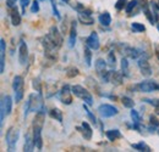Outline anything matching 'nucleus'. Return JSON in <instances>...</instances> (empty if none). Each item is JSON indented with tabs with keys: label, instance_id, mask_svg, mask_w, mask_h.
I'll return each instance as SVG.
<instances>
[{
	"label": "nucleus",
	"instance_id": "nucleus-4",
	"mask_svg": "<svg viewBox=\"0 0 159 152\" xmlns=\"http://www.w3.org/2000/svg\"><path fill=\"white\" fill-rule=\"evenodd\" d=\"M23 85H25V82H23V78L22 77L16 76L14 78L12 89L15 91V101L16 102H20L21 100L23 99Z\"/></svg>",
	"mask_w": 159,
	"mask_h": 152
},
{
	"label": "nucleus",
	"instance_id": "nucleus-24",
	"mask_svg": "<svg viewBox=\"0 0 159 152\" xmlns=\"http://www.w3.org/2000/svg\"><path fill=\"white\" fill-rule=\"evenodd\" d=\"M107 137H108V140H110V141H114V140H116V139H120L122 135L120 133V130L118 129H113V130H108L107 133Z\"/></svg>",
	"mask_w": 159,
	"mask_h": 152
},
{
	"label": "nucleus",
	"instance_id": "nucleus-47",
	"mask_svg": "<svg viewBox=\"0 0 159 152\" xmlns=\"http://www.w3.org/2000/svg\"><path fill=\"white\" fill-rule=\"evenodd\" d=\"M39 1H43V0H39ZM50 1H52V0H50Z\"/></svg>",
	"mask_w": 159,
	"mask_h": 152
},
{
	"label": "nucleus",
	"instance_id": "nucleus-46",
	"mask_svg": "<svg viewBox=\"0 0 159 152\" xmlns=\"http://www.w3.org/2000/svg\"><path fill=\"white\" fill-rule=\"evenodd\" d=\"M157 28H158V31H159V24H158V26H157Z\"/></svg>",
	"mask_w": 159,
	"mask_h": 152
},
{
	"label": "nucleus",
	"instance_id": "nucleus-20",
	"mask_svg": "<svg viewBox=\"0 0 159 152\" xmlns=\"http://www.w3.org/2000/svg\"><path fill=\"white\" fill-rule=\"evenodd\" d=\"M122 73H119L116 71H111L110 72V82L114 84V85H120L121 82H122Z\"/></svg>",
	"mask_w": 159,
	"mask_h": 152
},
{
	"label": "nucleus",
	"instance_id": "nucleus-21",
	"mask_svg": "<svg viewBox=\"0 0 159 152\" xmlns=\"http://www.w3.org/2000/svg\"><path fill=\"white\" fill-rule=\"evenodd\" d=\"M98 21H99V23L102 24V26L108 27V26L111 23V16H110L109 12H103V14H100L99 15Z\"/></svg>",
	"mask_w": 159,
	"mask_h": 152
},
{
	"label": "nucleus",
	"instance_id": "nucleus-26",
	"mask_svg": "<svg viewBox=\"0 0 159 152\" xmlns=\"http://www.w3.org/2000/svg\"><path fill=\"white\" fill-rule=\"evenodd\" d=\"M132 147L135 149V150H139V151H144V152H151L152 150H151V147L146 144V142H143V141H141V142H139V144H132Z\"/></svg>",
	"mask_w": 159,
	"mask_h": 152
},
{
	"label": "nucleus",
	"instance_id": "nucleus-27",
	"mask_svg": "<svg viewBox=\"0 0 159 152\" xmlns=\"http://www.w3.org/2000/svg\"><path fill=\"white\" fill-rule=\"evenodd\" d=\"M107 62H108V66L110 68H115V65H116V58L114 55V51H110L108 54V58H107Z\"/></svg>",
	"mask_w": 159,
	"mask_h": 152
},
{
	"label": "nucleus",
	"instance_id": "nucleus-1",
	"mask_svg": "<svg viewBox=\"0 0 159 152\" xmlns=\"http://www.w3.org/2000/svg\"><path fill=\"white\" fill-rule=\"evenodd\" d=\"M71 90H72V94L74 95L80 97V99H82L88 106H92L93 105V97L91 95V93L87 89H84L83 87H81V85H74L71 88Z\"/></svg>",
	"mask_w": 159,
	"mask_h": 152
},
{
	"label": "nucleus",
	"instance_id": "nucleus-15",
	"mask_svg": "<svg viewBox=\"0 0 159 152\" xmlns=\"http://www.w3.org/2000/svg\"><path fill=\"white\" fill-rule=\"evenodd\" d=\"M5 40H0V73L5 72Z\"/></svg>",
	"mask_w": 159,
	"mask_h": 152
},
{
	"label": "nucleus",
	"instance_id": "nucleus-35",
	"mask_svg": "<svg viewBox=\"0 0 159 152\" xmlns=\"http://www.w3.org/2000/svg\"><path fill=\"white\" fill-rule=\"evenodd\" d=\"M127 0H118L116 1V4H115V9L118 10V11H120V10H122L126 5H127V2H126Z\"/></svg>",
	"mask_w": 159,
	"mask_h": 152
},
{
	"label": "nucleus",
	"instance_id": "nucleus-30",
	"mask_svg": "<svg viewBox=\"0 0 159 152\" xmlns=\"http://www.w3.org/2000/svg\"><path fill=\"white\" fill-rule=\"evenodd\" d=\"M131 28L135 33H141V32H144L146 31V27L142 24V23H139V22H134L131 24Z\"/></svg>",
	"mask_w": 159,
	"mask_h": 152
},
{
	"label": "nucleus",
	"instance_id": "nucleus-19",
	"mask_svg": "<svg viewBox=\"0 0 159 152\" xmlns=\"http://www.w3.org/2000/svg\"><path fill=\"white\" fill-rule=\"evenodd\" d=\"M34 146H36V145H34L33 139L31 137V135H30V134H27V135H26V137H25V147H23V151H27V152L33 151Z\"/></svg>",
	"mask_w": 159,
	"mask_h": 152
},
{
	"label": "nucleus",
	"instance_id": "nucleus-10",
	"mask_svg": "<svg viewBox=\"0 0 159 152\" xmlns=\"http://www.w3.org/2000/svg\"><path fill=\"white\" fill-rule=\"evenodd\" d=\"M139 71L142 73L143 77H151L152 76V68H151V65L149 62L147 61V58H139Z\"/></svg>",
	"mask_w": 159,
	"mask_h": 152
},
{
	"label": "nucleus",
	"instance_id": "nucleus-28",
	"mask_svg": "<svg viewBox=\"0 0 159 152\" xmlns=\"http://www.w3.org/2000/svg\"><path fill=\"white\" fill-rule=\"evenodd\" d=\"M151 10H152V14H153V17H154V19H156V22L158 21L159 19V6L158 4L156 2V1H151Z\"/></svg>",
	"mask_w": 159,
	"mask_h": 152
},
{
	"label": "nucleus",
	"instance_id": "nucleus-38",
	"mask_svg": "<svg viewBox=\"0 0 159 152\" xmlns=\"http://www.w3.org/2000/svg\"><path fill=\"white\" fill-rule=\"evenodd\" d=\"M83 108H84V111H86V113H87V116L89 117V119H91V120H92L93 123H96V117H94V116L92 114V112H91V111L88 110V107H87V103H86V105L83 103Z\"/></svg>",
	"mask_w": 159,
	"mask_h": 152
},
{
	"label": "nucleus",
	"instance_id": "nucleus-36",
	"mask_svg": "<svg viewBox=\"0 0 159 152\" xmlns=\"http://www.w3.org/2000/svg\"><path fill=\"white\" fill-rule=\"evenodd\" d=\"M38 11H39V2L37 0H34L32 2V6H31V12L32 14H37Z\"/></svg>",
	"mask_w": 159,
	"mask_h": 152
},
{
	"label": "nucleus",
	"instance_id": "nucleus-9",
	"mask_svg": "<svg viewBox=\"0 0 159 152\" xmlns=\"http://www.w3.org/2000/svg\"><path fill=\"white\" fill-rule=\"evenodd\" d=\"M27 60H28V48H27V44L23 40H21L19 45V61L23 66L27 63Z\"/></svg>",
	"mask_w": 159,
	"mask_h": 152
},
{
	"label": "nucleus",
	"instance_id": "nucleus-32",
	"mask_svg": "<svg viewBox=\"0 0 159 152\" xmlns=\"http://www.w3.org/2000/svg\"><path fill=\"white\" fill-rule=\"evenodd\" d=\"M137 4H139V1L137 0H131V1H129L127 2V5H126V7H125V10H126V12L127 14H130L136 6H137Z\"/></svg>",
	"mask_w": 159,
	"mask_h": 152
},
{
	"label": "nucleus",
	"instance_id": "nucleus-41",
	"mask_svg": "<svg viewBox=\"0 0 159 152\" xmlns=\"http://www.w3.org/2000/svg\"><path fill=\"white\" fill-rule=\"evenodd\" d=\"M33 88H34V89H37V91H38V93H42V91H40L39 79H34V80H33Z\"/></svg>",
	"mask_w": 159,
	"mask_h": 152
},
{
	"label": "nucleus",
	"instance_id": "nucleus-12",
	"mask_svg": "<svg viewBox=\"0 0 159 152\" xmlns=\"http://www.w3.org/2000/svg\"><path fill=\"white\" fill-rule=\"evenodd\" d=\"M79 19L83 23V24H87V26H91V24L94 23V19H92V16H91V11H89V10L80 11Z\"/></svg>",
	"mask_w": 159,
	"mask_h": 152
},
{
	"label": "nucleus",
	"instance_id": "nucleus-40",
	"mask_svg": "<svg viewBox=\"0 0 159 152\" xmlns=\"http://www.w3.org/2000/svg\"><path fill=\"white\" fill-rule=\"evenodd\" d=\"M52 5H53V12H54V15L60 19V14H59V11H58V9H57V6H55L54 0H52Z\"/></svg>",
	"mask_w": 159,
	"mask_h": 152
},
{
	"label": "nucleus",
	"instance_id": "nucleus-31",
	"mask_svg": "<svg viewBox=\"0 0 159 152\" xmlns=\"http://www.w3.org/2000/svg\"><path fill=\"white\" fill-rule=\"evenodd\" d=\"M50 117H52V118H55V119L59 120V122H62V113H61V111H60L59 108L52 110V111H50Z\"/></svg>",
	"mask_w": 159,
	"mask_h": 152
},
{
	"label": "nucleus",
	"instance_id": "nucleus-25",
	"mask_svg": "<svg viewBox=\"0 0 159 152\" xmlns=\"http://www.w3.org/2000/svg\"><path fill=\"white\" fill-rule=\"evenodd\" d=\"M121 73L125 77L130 76V72H129V61L126 57H122L121 60Z\"/></svg>",
	"mask_w": 159,
	"mask_h": 152
},
{
	"label": "nucleus",
	"instance_id": "nucleus-23",
	"mask_svg": "<svg viewBox=\"0 0 159 152\" xmlns=\"http://www.w3.org/2000/svg\"><path fill=\"white\" fill-rule=\"evenodd\" d=\"M91 48H88L87 45H86V48L83 49V56H84V62H86V65L88 66V67H91V65H92V53H91Z\"/></svg>",
	"mask_w": 159,
	"mask_h": 152
},
{
	"label": "nucleus",
	"instance_id": "nucleus-7",
	"mask_svg": "<svg viewBox=\"0 0 159 152\" xmlns=\"http://www.w3.org/2000/svg\"><path fill=\"white\" fill-rule=\"evenodd\" d=\"M137 89L142 93H152L159 90V84L154 80H143L137 84Z\"/></svg>",
	"mask_w": 159,
	"mask_h": 152
},
{
	"label": "nucleus",
	"instance_id": "nucleus-39",
	"mask_svg": "<svg viewBox=\"0 0 159 152\" xmlns=\"http://www.w3.org/2000/svg\"><path fill=\"white\" fill-rule=\"evenodd\" d=\"M149 122H151V124H152L153 127H157V128L159 127V120L156 118V116H153V114L149 116Z\"/></svg>",
	"mask_w": 159,
	"mask_h": 152
},
{
	"label": "nucleus",
	"instance_id": "nucleus-13",
	"mask_svg": "<svg viewBox=\"0 0 159 152\" xmlns=\"http://www.w3.org/2000/svg\"><path fill=\"white\" fill-rule=\"evenodd\" d=\"M42 129L43 128H37V127H33V141H34V145L38 150H42L43 147V140H42Z\"/></svg>",
	"mask_w": 159,
	"mask_h": 152
},
{
	"label": "nucleus",
	"instance_id": "nucleus-43",
	"mask_svg": "<svg viewBox=\"0 0 159 152\" xmlns=\"http://www.w3.org/2000/svg\"><path fill=\"white\" fill-rule=\"evenodd\" d=\"M30 1L31 0H20L21 2V7H22V10H23V12H25V10H26V6L30 4Z\"/></svg>",
	"mask_w": 159,
	"mask_h": 152
},
{
	"label": "nucleus",
	"instance_id": "nucleus-8",
	"mask_svg": "<svg viewBox=\"0 0 159 152\" xmlns=\"http://www.w3.org/2000/svg\"><path fill=\"white\" fill-rule=\"evenodd\" d=\"M71 93H72V90H70V87H69V85H65V87L59 91L58 97H59V100L62 102V103H65V105H70V103L72 102Z\"/></svg>",
	"mask_w": 159,
	"mask_h": 152
},
{
	"label": "nucleus",
	"instance_id": "nucleus-33",
	"mask_svg": "<svg viewBox=\"0 0 159 152\" xmlns=\"http://www.w3.org/2000/svg\"><path fill=\"white\" fill-rule=\"evenodd\" d=\"M143 101L147 102V103L153 105V106L156 107V114H159V100H149V99H146V100H143Z\"/></svg>",
	"mask_w": 159,
	"mask_h": 152
},
{
	"label": "nucleus",
	"instance_id": "nucleus-16",
	"mask_svg": "<svg viewBox=\"0 0 159 152\" xmlns=\"http://www.w3.org/2000/svg\"><path fill=\"white\" fill-rule=\"evenodd\" d=\"M107 61H104V60H97V62H96V71H97V73L99 74L100 77H103L105 73H107Z\"/></svg>",
	"mask_w": 159,
	"mask_h": 152
},
{
	"label": "nucleus",
	"instance_id": "nucleus-42",
	"mask_svg": "<svg viewBox=\"0 0 159 152\" xmlns=\"http://www.w3.org/2000/svg\"><path fill=\"white\" fill-rule=\"evenodd\" d=\"M15 4H16V0H6V6L9 9H14L15 7Z\"/></svg>",
	"mask_w": 159,
	"mask_h": 152
},
{
	"label": "nucleus",
	"instance_id": "nucleus-34",
	"mask_svg": "<svg viewBox=\"0 0 159 152\" xmlns=\"http://www.w3.org/2000/svg\"><path fill=\"white\" fill-rule=\"evenodd\" d=\"M131 118H132V122H134L135 124H139V122H141V117H139V114L137 111H135V110L131 111Z\"/></svg>",
	"mask_w": 159,
	"mask_h": 152
},
{
	"label": "nucleus",
	"instance_id": "nucleus-3",
	"mask_svg": "<svg viewBox=\"0 0 159 152\" xmlns=\"http://www.w3.org/2000/svg\"><path fill=\"white\" fill-rule=\"evenodd\" d=\"M27 102H28V106H30V112H38L44 106L43 105V99H42V93L31 94Z\"/></svg>",
	"mask_w": 159,
	"mask_h": 152
},
{
	"label": "nucleus",
	"instance_id": "nucleus-44",
	"mask_svg": "<svg viewBox=\"0 0 159 152\" xmlns=\"http://www.w3.org/2000/svg\"><path fill=\"white\" fill-rule=\"evenodd\" d=\"M156 55H157V57H158L159 60V45H156Z\"/></svg>",
	"mask_w": 159,
	"mask_h": 152
},
{
	"label": "nucleus",
	"instance_id": "nucleus-29",
	"mask_svg": "<svg viewBox=\"0 0 159 152\" xmlns=\"http://www.w3.org/2000/svg\"><path fill=\"white\" fill-rule=\"evenodd\" d=\"M121 101H122L124 107H126V108H132V107L135 106V101H134L132 99L127 97V96H124V97L121 99Z\"/></svg>",
	"mask_w": 159,
	"mask_h": 152
},
{
	"label": "nucleus",
	"instance_id": "nucleus-37",
	"mask_svg": "<svg viewBox=\"0 0 159 152\" xmlns=\"http://www.w3.org/2000/svg\"><path fill=\"white\" fill-rule=\"evenodd\" d=\"M67 77H70V78H72V77L77 76L79 74V70L77 68H75V67H71V68H69L67 70Z\"/></svg>",
	"mask_w": 159,
	"mask_h": 152
},
{
	"label": "nucleus",
	"instance_id": "nucleus-45",
	"mask_svg": "<svg viewBox=\"0 0 159 152\" xmlns=\"http://www.w3.org/2000/svg\"><path fill=\"white\" fill-rule=\"evenodd\" d=\"M61 1H64V2H67V1H69V0H61Z\"/></svg>",
	"mask_w": 159,
	"mask_h": 152
},
{
	"label": "nucleus",
	"instance_id": "nucleus-2",
	"mask_svg": "<svg viewBox=\"0 0 159 152\" xmlns=\"http://www.w3.org/2000/svg\"><path fill=\"white\" fill-rule=\"evenodd\" d=\"M19 136H20V130L17 128H10L7 130V133L5 135V140H6V144H7V147H9V151H14L15 147H16V144H17V140H19Z\"/></svg>",
	"mask_w": 159,
	"mask_h": 152
},
{
	"label": "nucleus",
	"instance_id": "nucleus-5",
	"mask_svg": "<svg viewBox=\"0 0 159 152\" xmlns=\"http://www.w3.org/2000/svg\"><path fill=\"white\" fill-rule=\"evenodd\" d=\"M11 110H12V100L9 95L2 96L1 99V127L4 124V119H5V116H9L11 113Z\"/></svg>",
	"mask_w": 159,
	"mask_h": 152
},
{
	"label": "nucleus",
	"instance_id": "nucleus-22",
	"mask_svg": "<svg viewBox=\"0 0 159 152\" xmlns=\"http://www.w3.org/2000/svg\"><path fill=\"white\" fill-rule=\"evenodd\" d=\"M10 16H11V23L14 24V26H20L21 23V15L19 14V11H17V9H11V14H10Z\"/></svg>",
	"mask_w": 159,
	"mask_h": 152
},
{
	"label": "nucleus",
	"instance_id": "nucleus-18",
	"mask_svg": "<svg viewBox=\"0 0 159 152\" xmlns=\"http://www.w3.org/2000/svg\"><path fill=\"white\" fill-rule=\"evenodd\" d=\"M82 134H83V137H84L86 140H91V139H92L93 132H92L91 125H89L87 122H83V123H82Z\"/></svg>",
	"mask_w": 159,
	"mask_h": 152
},
{
	"label": "nucleus",
	"instance_id": "nucleus-14",
	"mask_svg": "<svg viewBox=\"0 0 159 152\" xmlns=\"http://www.w3.org/2000/svg\"><path fill=\"white\" fill-rule=\"evenodd\" d=\"M49 37L53 39V41L57 44L58 48L61 46V44H62V37H61V34L59 33V31H58L57 27L53 26V27L50 28V31H49Z\"/></svg>",
	"mask_w": 159,
	"mask_h": 152
},
{
	"label": "nucleus",
	"instance_id": "nucleus-17",
	"mask_svg": "<svg viewBox=\"0 0 159 152\" xmlns=\"http://www.w3.org/2000/svg\"><path fill=\"white\" fill-rule=\"evenodd\" d=\"M76 22L74 21L71 24V29H70V37H69V48H74L75 43H76Z\"/></svg>",
	"mask_w": 159,
	"mask_h": 152
},
{
	"label": "nucleus",
	"instance_id": "nucleus-11",
	"mask_svg": "<svg viewBox=\"0 0 159 152\" xmlns=\"http://www.w3.org/2000/svg\"><path fill=\"white\" fill-rule=\"evenodd\" d=\"M86 45L91 48L92 50H98L99 49V37L96 32L91 33L89 37L86 39Z\"/></svg>",
	"mask_w": 159,
	"mask_h": 152
},
{
	"label": "nucleus",
	"instance_id": "nucleus-6",
	"mask_svg": "<svg viewBox=\"0 0 159 152\" xmlns=\"http://www.w3.org/2000/svg\"><path fill=\"white\" fill-rule=\"evenodd\" d=\"M98 113L102 118H110V117H114L119 113L118 108L113 105H108V103H103L98 107Z\"/></svg>",
	"mask_w": 159,
	"mask_h": 152
}]
</instances>
